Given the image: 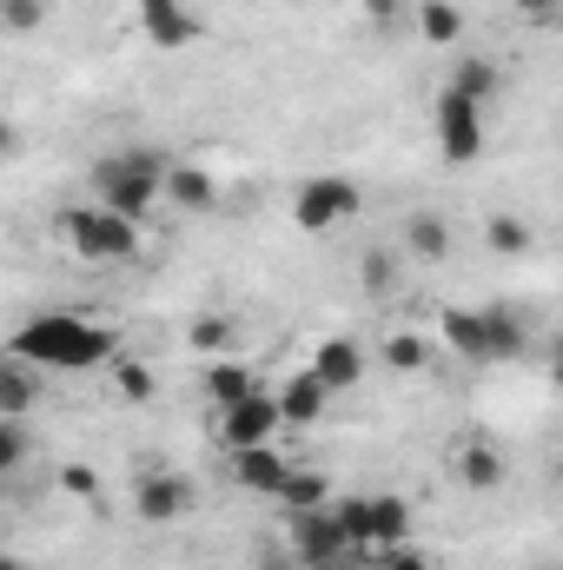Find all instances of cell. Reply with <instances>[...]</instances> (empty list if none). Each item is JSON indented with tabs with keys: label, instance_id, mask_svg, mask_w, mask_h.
<instances>
[{
	"label": "cell",
	"instance_id": "obj_1",
	"mask_svg": "<svg viewBox=\"0 0 563 570\" xmlns=\"http://www.w3.org/2000/svg\"><path fill=\"white\" fill-rule=\"evenodd\" d=\"M7 352H13V358H27V365H47V372H93V365H113L120 338H113L107 325H93V318L40 312V318H27V325L13 332V345H7Z\"/></svg>",
	"mask_w": 563,
	"mask_h": 570
},
{
	"label": "cell",
	"instance_id": "obj_2",
	"mask_svg": "<svg viewBox=\"0 0 563 570\" xmlns=\"http://www.w3.org/2000/svg\"><path fill=\"white\" fill-rule=\"evenodd\" d=\"M166 173H172L166 153H152V146H127V153L93 159L87 179H93L100 206H113V213H127V219H146V213L159 206V193H166Z\"/></svg>",
	"mask_w": 563,
	"mask_h": 570
},
{
	"label": "cell",
	"instance_id": "obj_3",
	"mask_svg": "<svg viewBox=\"0 0 563 570\" xmlns=\"http://www.w3.org/2000/svg\"><path fill=\"white\" fill-rule=\"evenodd\" d=\"M437 338H444L457 358L491 365V358H511V352L524 345V325H517V312H504V305H491V312L444 305V312H437Z\"/></svg>",
	"mask_w": 563,
	"mask_h": 570
},
{
	"label": "cell",
	"instance_id": "obj_4",
	"mask_svg": "<svg viewBox=\"0 0 563 570\" xmlns=\"http://www.w3.org/2000/svg\"><path fill=\"white\" fill-rule=\"evenodd\" d=\"M60 233H67V246H73L80 259H93V266H120V259H134L146 246L140 219H127V213H113V206L60 213Z\"/></svg>",
	"mask_w": 563,
	"mask_h": 570
},
{
	"label": "cell",
	"instance_id": "obj_5",
	"mask_svg": "<svg viewBox=\"0 0 563 570\" xmlns=\"http://www.w3.org/2000/svg\"><path fill=\"white\" fill-rule=\"evenodd\" d=\"M365 213V193L345 179V173H318V179H305L298 193H292V219H298V233H338L345 219H358Z\"/></svg>",
	"mask_w": 563,
	"mask_h": 570
},
{
	"label": "cell",
	"instance_id": "obj_6",
	"mask_svg": "<svg viewBox=\"0 0 563 570\" xmlns=\"http://www.w3.org/2000/svg\"><path fill=\"white\" fill-rule=\"evenodd\" d=\"M431 127H437V153H444L451 166H471V159L484 153V100L444 87L437 107H431Z\"/></svg>",
	"mask_w": 563,
	"mask_h": 570
},
{
	"label": "cell",
	"instance_id": "obj_7",
	"mask_svg": "<svg viewBox=\"0 0 563 570\" xmlns=\"http://www.w3.org/2000/svg\"><path fill=\"white\" fill-rule=\"evenodd\" d=\"M285 431V412H279V392H253V399H239V405H226L219 412V444H226V458L233 451H253V444H273Z\"/></svg>",
	"mask_w": 563,
	"mask_h": 570
},
{
	"label": "cell",
	"instance_id": "obj_8",
	"mask_svg": "<svg viewBox=\"0 0 563 570\" xmlns=\"http://www.w3.org/2000/svg\"><path fill=\"white\" fill-rule=\"evenodd\" d=\"M292 558L298 564H352V531L338 524V511H292Z\"/></svg>",
	"mask_w": 563,
	"mask_h": 570
},
{
	"label": "cell",
	"instance_id": "obj_9",
	"mask_svg": "<svg viewBox=\"0 0 563 570\" xmlns=\"http://www.w3.org/2000/svg\"><path fill=\"white\" fill-rule=\"evenodd\" d=\"M140 33L159 47V53H179V47H192L206 27L192 20L186 0H140Z\"/></svg>",
	"mask_w": 563,
	"mask_h": 570
},
{
	"label": "cell",
	"instance_id": "obj_10",
	"mask_svg": "<svg viewBox=\"0 0 563 570\" xmlns=\"http://www.w3.org/2000/svg\"><path fill=\"white\" fill-rule=\"evenodd\" d=\"M398 544H412V504L398 491H378L372 498V544L358 551V564H385Z\"/></svg>",
	"mask_w": 563,
	"mask_h": 570
},
{
	"label": "cell",
	"instance_id": "obj_11",
	"mask_svg": "<svg viewBox=\"0 0 563 570\" xmlns=\"http://www.w3.org/2000/svg\"><path fill=\"white\" fill-rule=\"evenodd\" d=\"M199 498H192V484L179 478V471H159V478H140L134 484V511H140L146 524H172V518H186Z\"/></svg>",
	"mask_w": 563,
	"mask_h": 570
},
{
	"label": "cell",
	"instance_id": "obj_12",
	"mask_svg": "<svg viewBox=\"0 0 563 570\" xmlns=\"http://www.w3.org/2000/svg\"><path fill=\"white\" fill-rule=\"evenodd\" d=\"M312 372L325 379V392H352V385L365 379V345H358L352 332H332V338H318Z\"/></svg>",
	"mask_w": 563,
	"mask_h": 570
},
{
	"label": "cell",
	"instance_id": "obj_13",
	"mask_svg": "<svg viewBox=\"0 0 563 570\" xmlns=\"http://www.w3.org/2000/svg\"><path fill=\"white\" fill-rule=\"evenodd\" d=\"M233 478H239L246 491H259V498H279L285 478H292V464L279 458V444H253V451H233Z\"/></svg>",
	"mask_w": 563,
	"mask_h": 570
},
{
	"label": "cell",
	"instance_id": "obj_14",
	"mask_svg": "<svg viewBox=\"0 0 563 570\" xmlns=\"http://www.w3.org/2000/svg\"><path fill=\"white\" fill-rule=\"evenodd\" d=\"M457 478H464L471 491H497V484L511 478V464H504V451H497L491 438H464V444H457Z\"/></svg>",
	"mask_w": 563,
	"mask_h": 570
},
{
	"label": "cell",
	"instance_id": "obj_15",
	"mask_svg": "<svg viewBox=\"0 0 563 570\" xmlns=\"http://www.w3.org/2000/svg\"><path fill=\"white\" fill-rule=\"evenodd\" d=\"M166 199H172L179 213H213V206H219V179H213L206 166H172V173H166Z\"/></svg>",
	"mask_w": 563,
	"mask_h": 570
},
{
	"label": "cell",
	"instance_id": "obj_16",
	"mask_svg": "<svg viewBox=\"0 0 563 570\" xmlns=\"http://www.w3.org/2000/svg\"><path fill=\"white\" fill-rule=\"evenodd\" d=\"M325 399H332V392H325V379H318V372L305 365V372H298L292 385H279V412H285V425H318Z\"/></svg>",
	"mask_w": 563,
	"mask_h": 570
},
{
	"label": "cell",
	"instance_id": "obj_17",
	"mask_svg": "<svg viewBox=\"0 0 563 570\" xmlns=\"http://www.w3.org/2000/svg\"><path fill=\"white\" fill-rule=\"evenodd\" d=\"M259 392V379H253V365H239V358H213L206 365V399L226 412V405H239V399H253Z\"/></svg>",
	"mask_w": 563,
	"mask_h": 570
},
{
	"label": "cell",
	"instance_id": "obj_18",
	"mask_svg": "<svg viewBox=\"0 0 563 570\" xmlns=\"http://www.w3.org/2000/svg\"><path fill=\"white\" fill-rule=\"evenodd\" d=\"M186 345H192V352H206V358H226V352L239 345V325H233L226 312H199V318L186 325Z\"/></svg>",
	"mask_w": 563,
	"mask_h": 570
},
{
	"label": "cell",
	"instance_id": "obj_19",
	"mask_svg": "<svg viewBox=\"0 0 563 570\" xmlns=\"http://www.w3.org/2000/svg\"><path fill=\"white\" fill-rule=\"evenodd\" d=\"M531 239H537V233H531V219H517V213H491V219H484V246L504 253V259H524Z\"/></svg>",
	"mask_w": 563,
	"mask_h": 570
},
{
	"label": "cell",
	"instance_id": "obj_20",
	"mask_svg": "<svg viewBox=\"0 0 563 570\" xmlns=\"http://www.w3.org/2000/svg\"><path fill=\"white\" fill-rule=\"evenodd\" d=\"M33 399H40V392H33V365H27V358H7V365H0V419H27Z\"/></svg>",
	"mask_w": 563,
	"mask_h": 570
},
{
	"label": "cell",
	"instance_id": "obj_21",
	"mask_svg": "<svg viewBox=\"0 0 563 570\" xmlns=\"http://www.w3.org/2000/svg\"><path fill=\"white\" fill-rule=\"evenodd\" d=\"M405 246L418 253L424 266H437V259L451 253V226H444L437 213H412V219H405Z\"/></svg>",
	"mask_w": 563,
	"mask_h": 570
},
{
	"label": "cell",
	"instance_id": "obj_22",
	"mask_svg": "<svg viewBox=\"0 0 563 570\" xmlns=\"http://www.w3.org/2000/svg\"><path fill=\"white\" fill-rule=\"evenodd\" d=\"M378 358H385L392 372H424V365H431V338H424V332H385V338H378Z\"/></svg>",
	"mask_w": 563,
	"mask_h": 570
},
{
	"label": "cell",
	"instance_id": "obj_23",
	"mask_svg": "<svg viewBox=\"0 0 563 570\" xmlns=\"http://www.w3.org/2000/svg\"><path fill=\"white\" fill-rule=\"evenodd\" d=\"M418 33L431 40V47H451V40L464 33V7H457V0H424L418 7Z\"/></svg>",
	"mask_w": 563,
	"mask_h": 570
},
{
	"label": "cell",
	"instance_id": "obj_24",
	"mask_svg": "<svg viewBox=\"0 0 563 570\" xmlns=\"http://www.w3.org/2000/svg\"><path fill=\"white\" fill-rule=\"evenodd\" d=\"M358 279H365L372 298H392V292H398V253H392V246H372V253L358 259Z\"/></svg>",
	"mask_w": 563,
	"mask_h": 570
},
{
	"label": "cell",
	"instance_id": "obj_25",
	"mask_svg": "<svg viewBox=\"0 0 563 570\" xmlns=\"http://www.w3.org/2000/svg\"><path fill=\"white\" fill-rule=\"evenodd\" d=\"M292 511H325V498H332V484H325V471H292L279 491Z\"/></svg>",
	"mask_w": 563,
	"mask_h": 570
},
{
	"label": "cell",
	"instance_id": "obj_26",
	"mask_svg": "<svg viewBox=\"0 0 563 570\" xmlns=\"http://www.w3.org/2000/svg\"><path fill=\"white\" fill-rule=\"evenodd\" d=\"M451 87L471 94V100H491V94H497V67H491V60H457V67H451Z\"/></svg>",
	"mask_w": 563,
	"mask_h": 570
},
{
	"label": "cell",
	"instance_id": "obj_27",
	"mask_svg": "<svg viewBox=\"0 0 563 570\" xmlns=\"http://www.w3.org/2000/svg\"><path fill=\"white\" fill-rule=\"evenodd\" d=\"M332 511H338V524L352 531V558H358V551L372 544V498H338Z\"/></svg>",
	"mask_w": 563,
	"mask_h": 570
},
{
	"label": "cell",
	"instance_id": "obj_28",
	"mask_svg": "<svg viewBox=\"0 0 563 570\" xmlns=\"http://www.w3.org/2000/svg\"><path fill=\"white\" fill-rule=\"evenodd\" d=\"M27 451H33V438L20 419H0V478H13L20 464H27Z\"/></svg>",
	"mask_w": 563,
	"mask_h": 570
},
{
	"label": "cell",
	"instance_id": "obj_29",
	"mask_svg": "<svg viewBox=\"0 0 563 570\" xmlns=\"http://www.w3.org/2000/svg\"><path fill=\"white\" fill-rule=\"evenodd\" d=\"M113 392H120L127 405H146V399H152V372L134 365V358H120V365H113Z\"/></svg>",
	"mask_w": 563,
	"mask_h": 570
},
{
	"label": "cell",
	"instance_id": "obj_30",
	"mask_svg": "<svg viewBox=\"0 0 563 570\" xmlns=\"http://www.w3.org/2000/svg\"><path fill=\"white\" fill-rule=\"evenodd\" d=\"M0 20H7V33H20V40H27V33L47 20V7H40V0H0Z\"/></svg>",
	"mask_w": 563,
	"mask_h": 570
},
{
	"label": "cell",
	"instance_id": "obj_31",
	"mask_svg": "<svg viewBox=\"0 0 563 570\" xmlns=\"http://www.w3.org/2000/svg\"><path fill=\"white\" fill-rule=\"evenodd\" d=\"M60 491H67V498H87V504H100V478H93L87 464H67V471H60Z\"/></svg>",
	"mask_w": 563,
	"mask_h": 570
},
{
	"label": "cell",
	"instance_id": "obj_32",
	"mask_svg": "<svg viewBox=\"0 0 563 570\" xmlns=\"http://www.w3.org/2000/svg\"><path fill=\"white\" fill-rule=\"evenodd\" d=\"M517 13H531L537 27H563V0H511Z\"/></svg>",
	"mask_w": 563,
	"mask_h": 570
},
{
	"label": "cell",
	"instance_id": "obj_33",
	"mask_svg": "<svg viewBox=\"0 0 563 570\" xmlns=\"http://www.w3.org/2000/svg\"><path fill=\"white\" fill-rule=\"evenodd\" d=\"M378 570H437V564H431V551H418V544H398Z\"/></svg>",
	"mask_w": 563,
	"mask_h": 570
},
{
	"label": "cell",
	"instance_id": "obj_34",
	"mask_svg": "<svg viewBox=\"0 0 563 570\" xmlns=\"http://www.w3.org/2000/svg\"><path fill=\"white\" fill-rule=\"evenodd\" d=\"M358 7H365L372 27H398V13H405V0H358Z\"/></svg>",
	"mask_w": 563,
	"mask_h": 570
},
{
	"label": "cell",
	"instance_id": "obj_35",
	"mask_svg": "<svg viewBox=\"0 0 563 570\" xmlns=\"http://www.w3.org/2000/svg\"><path fill=\"white\" fill-rule=\"evenodd\" d=\"M298 570H345V564H298Z\"/></svg>",
	"mask_w": 563,
	"mask_h": 570
},
{
	"label": "cell",
	"instance_id": "obj_36",
	"mask_svg": "<svg viewBox=\"0 0 563 570\" xmlns=\"http://www.w3.org/2000/svg\"><path fill=\"white\" fill-rule=\"evenodd\" d=\"M0 570H27V564H20V558H7V564H0Z\"/></svg>",
	"mask_w": 563,
	"mask_h": 570
},
{
	"label": "cell",
	"instance_id": "obj_37",
	"mask_svg": "<svg viewBox=\"0 0 563 570\" xmlns=\"http://www.w3.org/2000/svg\"><path fill=\"white\" fill-rule=\"evenodd\" d=\"M557 392H563V358H557Z\"/></svg>",
	"mask_w": 563,
	"mask_h": 570
},
{
	"label": "cell",
	"instance_id": "obj_38",
	"mask_svg": "<svg viewBox=\"0 0 563 570\" xmlns=\"http://www.w3.org/2000/svg\"><path fill=\"white\" fill-rule=\"evenodd\" d=\"M557 491H563V458H557Z\"/></svg>",
	"mask_w": 563,
	"mask_h": 570
},
{
	"label": "cell",
	"instance_id": "obj_39",
	"mask_svg": "<svg viewBox=\"0 0 563 570\" xmlns=\"http://www.w3.org/2000/svg\"><path fill=\"white\" fill-rule=\"evenodd\" d=\"M557 358H563V352H557Z\"/></svg>",
	"mask_w": 563,
	"mask_h": 570
}]
</instances>
